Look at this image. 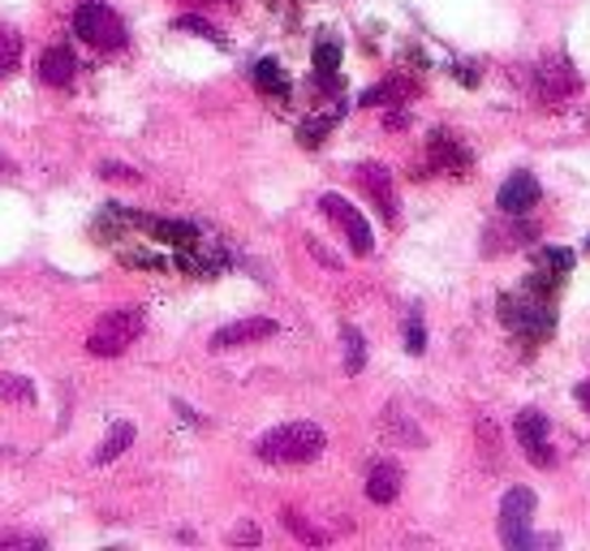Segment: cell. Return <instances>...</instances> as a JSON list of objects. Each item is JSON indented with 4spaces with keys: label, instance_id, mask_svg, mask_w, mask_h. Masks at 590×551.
Segmentation results:
<instances>
[{
    "label": "cell",
    "instance_id": "cell-20",
    "mask_svg": "<svg viewBox=\"0 0 590 551\" xmlns=\"http://www.w3.org/2000/svg\"><path fill=\"white\" fill-rule=\"evenodd\" d=\"M0 401H18V405H31L35 384L22 375H0Z\"/></svg>",
    "mask_w": 590,
    "mask_h": 551
},
{
    "label": "cell",
    "instance_id": "cell-11",
    "mask_svg": "<svg viewBox=\"0 0 590 551\" xmlns=\"http://www.w3.org/2000/svg\"><path fill=\"white\" fill-rule=\"evenodd\" d=\"M362 186H366V195L375 198V207H380V216L396 225V190H393V173L389 168H380V164H362L358 168Z\"/></svg>",
    "mask_w": 590,
    "mask_h": 551
},
{
    "label": "cell",
    "instance_id": "cell-15",
    "mask_svg": "<svg viewBox=\"0 0 590 551\" xmlns=\"http://www.w3.org/2000/svg\"><path fill=\"white\" fill-rule=\"evenodd\" d=\"M134 444V426L130 422H112V431L104 435V444L96 449V465H108V461H117V456L126 453Z\"/></svg>",
    "mask_w": 590,
    "mask_h": 551
},
{
    "label": "cell",
    "instance_id": "cell-30",
    "mask_svg": "<svg viewBox=\"0 0 590 551\" xmlns=\"http://www.w3.org/2000/svg\"><path fill=\"white\" fill-rule=\"evenodd\" d=\"M229 543H259V530L255 525H237L229 534Z\"/></svg>",
    "mask_w": 590,
    "mask_h": 551
},
{
    "label": "cell",
    "instance_id": "cell-22",
    "mask_svg": "<svg viewBox=\"0 0 590 551\" xmlns=\"http://www.w3.org/2000/svg\"><path fill=\"white\" fill-rule=\"evenodd\" d=\"M410 96V87L401 82V78H393V82H380V87H371L366 96H362V104L366 108H375V104H396V99H405Z\"/></svg>",
    "mask_w": 590,
    "mask_h": 551
},
{
    "label": "cell",
    "instance_id": "cell-6",
    "mask_svg": "<svg viewBox=\"0 0 590 551\" xmlns=\"http://www.w3.org/2000/svg\"><path fill=\"white\" fill-rule=\"evenodd\" d=\"M319 207H324V216H328L332 225H336L341 233H345V237H350L354 255H371V250H375L371 225L362 220V211L354 207V203H345L341 195H324V198H319Z\"/></svg>",
    "mask_w": 590,
    "mask_h": 551
},
{
    "label": "cell",
    "instance_id": "cell-2",
    "mask_svg": "<svg viewBox=\"0 0 590 551\" xmlns=\"http://www.w3.org/2000/svg\"><path fill=\"white\" fill-rule=\"evenodd\" d=\"M142 324H147L142 306H112V311H104L99 324L91 327V336H87V354L96 357L126 354L134 341L142 336Z\"/></svg>",
    "mask_w": 590,
    "mask_h": 551
},
{
    "label": "cell",
    "instance_id": "cell-5",
    "mask_svg": "<svg viewBox=\"0 0 590 551\" xmlns=\"http://www.w3.org/2000/svg\"><path fill=\"white\" fill-rule=\"evenodd\" d=\"M500 319L509 327H518L525 336H548L552 332V306L543 302V297H500Z\"/></svg>",
    "mask_w": 590,
    "mask_h": 551
},
{
    "label": "cell",
    "instance_id": "cell-7",
    "mask_svg": "<svg viewBox=\"0 0 590 551\" xmlns=\"http://www.w3.org/2000/svg\"><path fill=\"white\" fill-rule=\"evenodd\" d=\"M267 336H276V319H237V324L220 327V332H212V354H229V350H242V345H255V341H267Z\"/></svg>",
    "mask_w": 590,
    "mask_h": 551
},
{
    "label": "cell",
    "instance_id": "cell-8",
    "mask_svg": "<svg viewBox=\"0 0 590 551\" xmlns=\"http://www.w3.org/2000/svg\"><path fill=\"white\" fill-rule=\"evenodd\" d=\"M518 440H522L530 465H552V449H548V419L539 410H522L518 422H513Z\"/></svg>",
    "mask_w": 590,
    "mask_h": 551
},
{
    "label": "cell",
    "instance_id": "cell-13",
    "mask_svg": "<svg viewBox=\"0 0 590 551\" xmlns=\"http://www.w3.org/2000/svg\"><path fill=\"white\" fill-rule=\"evenodd\" d=\"M396 495H401V465H393V461L371 465V474H366V500L393 504Z\"/></svg>",
    "mask_w": 590,
    "mask_h": 551
},
{
    "label": "cell",
    "instance_id": "cell-21",
    "mask_svg": "<svg viewBox=\"0 0 590 551\" xmlns=\"http://www.w3.org/2000/svg\"><path fill=\"white\" fill-rule=\"evenodd\" d=\"M22 61V35L18 31H0V78L13 73Z\"/></svg>",
    "mask_w": 590,
    "mask_h": 551
},
{
    "label": "cell",
    "instance_id": "cell-17",
    "mask_svg": "<svg viewBox=\"0 0 590 551\" xmlns=\"http://www.w3.org/2000/svg\"><path fill=\"white\" fill-rule=\"evenodd\" d=\"M341 345H345V371L362 375V366H366V341H362L358 327H341Z\"/></svg>",
    "mask_w": 590,
    "mask_h": 551
},
{
    "label": "cell",
    "instance_id": "cell-28",
    "mask_svg": "<svg viewBox=\"0 0 590 551\" xmlns=\"http://www.w3.org/2000/svg\"><path fill=\"white\" fill-rule=\"evenodd\" d=\"M173 27H177V31H195V35H203V39H216V43H220V31H216L212 22H203V18H195V13H186V18H177Z\"/></svg>",
    "mask_w": 590,
    "mask_h": 551
},
{
    "label": "cell",
    "instance_id": "cell-32",
    "mask_svg": "<svg viewBox=\"0 0 590 551\" xmlns=\"http://www.w3.org/2000/svg\"><path fill=\"white\" fill-rule=\"evenodd\" d=\"M195 4H216V0H195Z\"/></svg>",
    "mask_w": 590,
    "mask_h": 551
},
{
    "label": "cell",
    "instance_id": "cell-4",
    "mask_svg": "<svg viewBox=\"0 0 590 551\" xmlns=\"http://www.w3.org/2000/svg\"><path fill=\"white\" fill-rule=\"evenodd\" d=\"M73 35H78L82 43L99 48V52L126 48V22H121L108 4H99V0H87V4L73 9Z\"/></svg>",
    "mask_w": 590,
    "mask_h": 551
},
{
    "label": "cell",
    "instance_id": "cell-23",
    "mask_svg": "<svg viewBox=\"0 0 590 551\" xmlns=\"http://www.w3.org/2000/svg\"><path fill=\"white\" fill-rule=\"evenodd\" d=\"M281 521L294 530L302 543H315V548H319V543H328V534H324V530H315L311 521H302V513H294V509H285V518H281Z\"/></svg>",
    "mask_w": 590,
    "mask_h": 551
},
{
    "label": "cell",
    "instance_id": "cell-3",
    "mask_svg": "<svg viewBox=\"0 0 590 551\" xmlns=\"http://www.w3.org/2000/svg\"><path fill=\"white\" fill-rule=\"evenodd\" d=\"M530 521H534V491L530 486L504 491V500H500V543L513 551L543 548V539L530 534Z\"/></svg>",
    "mask_w": 590,
    "mask_h": 551
},
{
    "label": "cell",
    "instance_id": "cell-26",
    "mask_svg": "<svg viewBox=\"0 0 590 551\" xmlns=\"http://www.w3.org/2000/svg\"><path fill=\"white\" fill-rule=\"evenodd\" d=\"M539 267H552L557 276H564V272L573 267V255H569V250H557V246H548V250H539Z\"/></svg>",
    "mask_w": 590,
    "mask_h": 551
},
{
    "label": "cell",
    "instance_id": "cell-24",
    "mask_svg": "<svg viewBox=\"0 0 590 551\" xmlns=\"http://www.w3.org/2000/svg\"><path fill=\"white\" fill-rule=\"evenodd\" d=\"M336 126V112H328V117H311L302 130H297V138H302V147H319L324 142V134Z\"/></svg>",
    "mask_w": 590,
    "mask_h": 551
},
{
    "label": "cell",
    "instance_id": "cell-25",
    "mask_svg": "<svg viewBox=\"0 0 590 551\" xmlns=\"http://www.w3.org/2000/svg\"><path fill=\"white\" fill-rule=\"evenodd\" d=\"M39 551L43 548V534H27V530H0V551Z\"/></svg>",
    "mask_w": 590,
    "mask_h": 551
},
{
    "label": "cell",
    "instance_id": "cell-9",
    "mask_svg": "<svg viewBox=\"0 0 590 551\" xmlns=\"http://www.w3.org/2000/svg\"><path fill=\"white\" fill-rule=\"evenodd\" d=\"M539 181L530 177V173H513L504 186H500V195H495V207L504 211V216H525L530 207H539Z\"/></svg>",
    "mask_w": 590,
    "mask_h": 551
},
{
    "label": "cell",
    "instance_id": "cell-16",
    "mask_svg": "<svg viewBox=\"0 0 590 551\" xmlns=\"http://www.w3.org/2000/svg\"><path fill=\"white\" fill-rule=\"evenodd\" d=\"M384 431H389L393 440H401V444H414V449H423L426 444V435L414 426V422H405L401 410H384Z\"/></svg>",
    "mask_w": 590,
    "mask_h": 551
},
{
    "label": "cell",
    "instance_id": "cell-18",
    "mask_svg": "<svg viewBox=\"0 0 590 551\" xmlns=\"http://www.w3.org/2000/svg\"><path fill=\"white\" fill-rule=\"evenodd\" d=\"M255 87L267 91V96H285L289 91V78H285V69L276 66V61H259L255 66Z\"/></svg>",
    "mask_w": 590,
    "mask_h": 551
},
{
    "label": "cell",
    "instance_id": "cell-1",
    "mask_svg": "<svg viewBox=\"0 0 590 551\" xmlns=\"http://www.w3.org/2000/svg\"><path fill=\"white\" fill-rule=\"evenodd\" d=\"M324 444H328V435L315 422H285V426L259 435L255 453H259V461H272V465H306V461L324 453Z\"/></svg>",
    "mask_w": 590,
    "mask_h": 551
},
{
    "label": "cell",
    "instance_id": "cell-19",
    "mask_svg": "<svg viewBox=\"0 0 590 551\" xmlns=\"http://www.w3.org/2000/svg\"><path fill=\"white\" fill-rule=\"evenodd\" d=\"M336 69H341V43H315V73L324 78V82H336Z\"/></svg>",
    "mask_w": 590,
    "mask_h": 551
},
{
    "label": "cell",
    "instance_id": "cell-27",
    "mask_svg": "<svg viewBox=\"0 0 590 551\" xmlns=\"http://www.w3.org/2000/svg\"><path fill=\"white\" fill-rule=\"evenodd\" d=\"M405 350H410V354H423L426 350V327L419 315H410V324H405Z\"/></svg>",
    "mask_w": 590,
    "mask_h": 551
},
{
    "label": "cell",
    "instance_id": "cell-31",
    "mask_svg": "<svg viewBox=\"0 0 590 551\" xmlns=\"http://www.w3.org/2000/svg\"><path fill=\"white\" fill-rule=\"evenodd\" d=\"M573 396H578V405H582V410L590 414V380H587V384H578V392H573Z\"/></svg>",
    "mask_w": 590,
    "mask_h": 551
},
{
    "label": "cell",
    "instance_id": "cell-29",
    "mask_svg": "<svg viewBox=\"0 0 590 551\" xmlns=\"http://www.w3.org/2000/svg\"><path fill=\"white\" fill-rule=\"evenodd\" d=\"M99 177H108V181H138V173L126 168V164H99Z\"/></svg>",
    "mask_w": 590,
    "mask_h": 551
},
{
    "label": "cell",
    "instance_id": "cell-14",
    "mask_svg": "<svg viewBox=\"0 0 590 551\" xmlns=\"http://www.w3.org/2000/svg\"><path fill=\"white\" fill-rule=\"evenodd\" d=\"M431 156H435V164L444 173H453V177H465V168H470V151L461 147L453 134H431Z\"/></svg>",
    "mask_w": 590,
    "mask_h": 551
},
{
    "label": "cell",
    "instance_id": "cell-12",
    "mask_svg": "<svg viewBox=\"0 0 590 551\" xmlns=\"http://www.w3.org/2000/svg\"><path fill=\"white\" fill-rule=\"evenodd\" d=\"M73 52L69 48H48L43 57H39V82L43 87H57V91H66L69 82H73Z\"/></svg>",
    "mask_w": 590,
    "mask_h": 551
},
{
    "label": "cell",
    "instance_id": "cell-10",
    "mask_svg": "<svg viewBox=\"0 0 590 551\" xmlns=\"http://www.w3.org/2000/svg\"><path fill=\"white\" fill-rule=\"evenodd\" d=\"M578 87H582V78L573 73L569 61H543V66H539V96L548 99V104H560V99L578 96Z\"/></svg>",
    "mask_w": 590,
    "mask_h": 551
}]
</instances>
